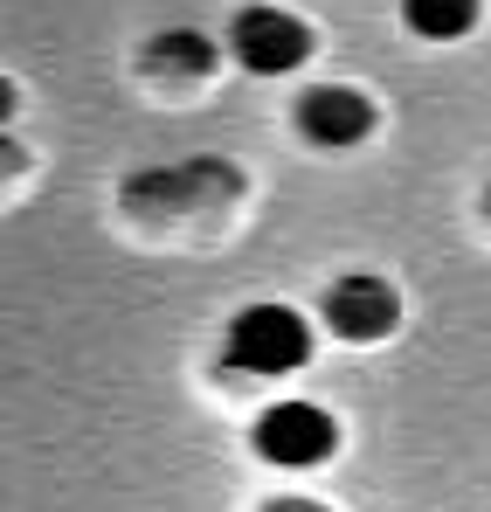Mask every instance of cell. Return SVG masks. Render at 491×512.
<instances>
[{
	"label": "cell",
	"instance_id": "cell-1",
	"mask_svg": "<svg viewBox=\"0 0 491 512\" xmlns=\"http://www.w3.org/2000/svg\"><path fill=\"white\" fill-rule=\"evenodd\" d=\"M222 360L236 367V374H298L305 360H312V326H305V312H291V305H243L236 312V326H229V346H222Z\"/></svg>",
	"mask_w": 491,
	"mask_h": 512
},
{
	"label": "cell",
	"instance_id": "cell-2",
	"mask_svg": "<svg viewBox=\"0 0 491 512\" xmlns=\"http://www.w3.org/2000/svg\"><path fill=\"white\" fill-rule=\"evenodd\" d=\"M249 443L277 471H312V464H326L332 450H339V423H332L319 402H270L249 423Z\"/></svg>",
	"mask_w": 491,
	"mask_h": 512
},
{
	"label": "cell",
	"instance_id": "cell-3",
	"mask_svg": "<svg viewBox=\"0 0 491 512\" xmlns=\"http://www.w3.org/2000/svg\"><path fill=\"white\" fill-rule=\"evenodd\" d=\"M229 49L256 77H284V70H298L312 56V28L298 14H284V7H243L229 21Z\"/></svg>",
	"mask_w": 491,
	"mask_h": 512
},
{
	"label": "cell",
	"instance_id": "cell-4",
	"mask_svg": "<svg viewBox=\"0 0 491 512\" xmlns=\"http://www.w3.org/2000/svg\"><path fill=\"white\" fill-rule=\"evenodd\" d=\"M319 312H326V326L339 340H388L395 333V319H402V298H395V284L388 277H367V270H353V277H332L326 298H319Z\"/></svg>",
	"mask_w": 491,
	"mask_h": 512
},
{
	"label": "cell",
	"instance_id": "cell-5",
	"mask_svg": "<svg viewBox=\"0 0 491 512\" xmlns=\"http://www.w3.org/2000/svg\"><path fill=\"white\" fill-rule=\"evenodd\" d=\"M298 132L312 146H332V153L339 146H360L374 132V104L346 84H319V90H305V104H298Z\"/></svg>",
	"mask_w": 491,
	"mask_h": 512
},
{
	"label": "cell",
	"instance_id": "cell-6",
	"mask_svg": "<svg viewBox=\"0 0 491 512\" xmlns=\"http://www.w3.org/2000/svg\"><path fill=\"white\" fill-rule=\"evenodd\" d=\"M402 14L422 42H457L478 28V0H402Z\"/></svg>",
	"mask_w": 491,
	"mask_h": 512
},
{
	"label": "cell",
	"instance_id": "cell-7",
	"mask_svg": "<svg viewBox=\"0 0 491 512\" xmlns=\"http://www.w3.org/2000/svg\"><path fill=\"white\" fill-rule=\"evenodd\" d=\"M146 63H153V70H187V77H201V70H215V49H208L194 28H173V35H160V42L146 49Z\"/></svg>",
	"mask_w": 491,
	"mask_h": 512
},
{
	"label": "cell",
	"instance_id": "cell-8",
	"mask_svg": "<svg viewBox=\"0 0 491 512\" xmlns=\"http://www.w3.org/2000/svg\"><path fill=\"white\" fill-rule=\"evenodd\" d=\"M263 512H326V506H312V499H270Z\"/></svg>",
	"mask_w": 491,
	"mask_h": 512
}]
</instances>
